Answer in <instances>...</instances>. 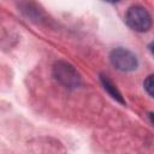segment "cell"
<instances>
[{"label":"cell","mask_w":154,"mask_h":154,"mask_svg":"<svg viewBox=\"0 0 154 154\" xmlns=\"http://www.w3.org/2000/svg\"><path fill=\"white\" fill-rule=\"evenodd\" d=\"M126 24L137 32H146L152 26V17L142 6H131L125 14Z\"/></svg>","instance_id":"6da1fadb"},{"label":"cell","mask_w":154,"mask_h":154,"mask_svg":"<svg viewBox=\"0 0 154 154\" xmlns=\"http://www.w3.org/2000/svg\"><path fill=\"white\" fill-rule=\"evenodd\" d=\"M53 75L58 82L66 88H77L81 84V77L75 67L65 61H58L53 66Z\"/></svg>","instance_id":"7a4b0ae2"},{"label":"cell","mask_w":154,"mask_h":154,"mask_svg":"<svg viewBox=\"0 0 154 154\" xmlns=\"http://www.w3.org/2000/svg\"><path fill=\"white\" fill-rule=\"evenodd\" d=\"M109 60L112 65L120 71H132L137 67L136 55L125 48H114L109 54Z\"/></svg>","instance_id":"3957f363"},{"label":"cell","mask_w":154,"mask_h":154,"mask_svg":"<svg viewBox=\"0 0 154 154\" xmlns=\"http://www.w3.org/2000/svg\"><path fill=\"white\" fill-rule=\"evenodd\" d=\"M100 78H101V82H102V85H103V88L108 91V94L113 97V99H116L117 101H119L120 103H125V101H124V99H123V96H122V94H120V91L117 89V87H116V84L107 77V76H105V75H101L100 76Z\"/></svg>","instance_id":"277c9868"},{"label":"cell","mask_w":154,"mask_h":154,"mask_svg":"<svg viewBox=\"0 0 154 154\" xmlns=\"http://www.w3.org/2000/svg\"><path fill=\"white\" fill-rule=\"evenodd\" d=\"M143 85H144V89L147 90V93H148L150 96L154 97V75L148 76V77L146 78Z\"/></svg>","instance_id":"5b68a950"},{"label":"cell","mask_w":154,"mask_h":154,"mask_svg":"<svg viewBox=\"0 0 154 154\" xmlns=\"http://www.w3.org/2000/svg\"><path fill=\"white\" fill-rule=\"evenodd\" d=\"M149 49H150V52H152V53H153V55H154V41L149 45Z\"/></svg>","instance_id":"8992f818"},{"label":"cell","mask_w":154,"mask_h":154,"mask_svg":"<svg viewBox=\"0 0 154 154\" xmlns=\"http://www.w3.org/2000/svg\"><path fill=\"white\" fill-rule=\"evenodd\" d=\"M149 118H150V120H152V123L154 124V113L152 112V113H149Z\"/></svg>","instance_id":"52a82bcc"},{"label":"cell","mask_w":154,"mask_h":154,"mask_svg":"<svg viewBox=\"0 0 154 154\" xmlns=\"http://www.w3.org/2000/svg\"><path fill=\"white\" fill-rule=\"evenodd\" d=\"M105 1H107V2H118L119 0H105Z\"/></svg>","instance_id":"ba28073f"}]
</instances>
